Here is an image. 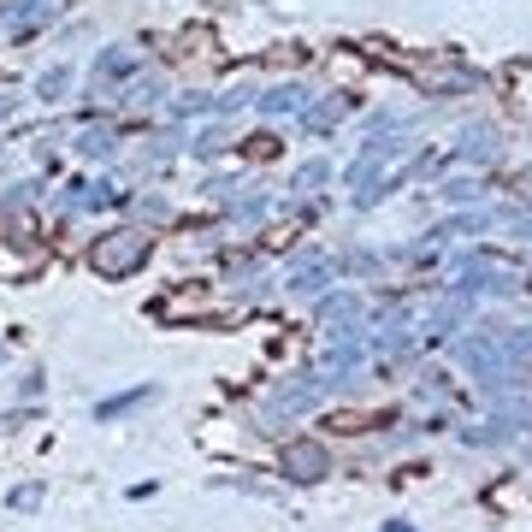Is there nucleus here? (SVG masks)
Returning a JSON list of instances; mask_svg holds the SVG:
<instances>
[{
	"label": "nucleus",
	"mask_w": 532,
	"mask_h": 532,
	"mask_svg": "<svg viewBox=\"0 0 532 532\" xmlns=\"http://www.w3.org/2000/svg\"><path fill=\"white\" fill-rule=\"evenodd\" d=\"M290 479H302V485L326 479V450H320V444H296V450H290Z\"/></svg>",
	"instance_id": "7ed1b4c3"
},
{
	"label": "nucleus",
	"mask_w": 532,
	"mask_h": 532,
	"mask_svg": "<svg viewBox=\"0 0 532 532\" xmlns=\"http://www.w3.org/2000/svg\"><path fill=\"white\" fill-rule=\"evenodd\" d=\"M154 397H160L154 385H136V391H119V397H101V402H95V420H101V426H113V420L136 414L142 402H154Z\"/></svg>",
	"instance_id": "f03ea898"
},
{
	"label": "nucleus",
	"mask_w": 532,
	"mask_h": 532,
	"mask_svg": "<svg viewBox=\"0 0 532 532\" xmlns=\"http://www.w3.org/2000/svg\"><path fill=\"white\" fill-rule=\"evenodd\" d=\"M77 148H83V154H113V136H107V131H89Z\"/></svg>",
	"instance_id": "1a4fd4ad"
},
{
	"label": "nucleus",
	"mask_w": 532,
	"mask_h": 532,
	"mask_svg": "<svg viewBox=\"0 0 532 532\" xmlns=\"http://www.w3.org/2000/svg\"><path fill=\"white\" fill-rule=\"evenodd\" d=\"M125 71H131V60H125V54H119V48H113V54H101V60H95V77H101V83H107V77H125Z\"/></svg>",
	"instance_id": "0eeeda50"
},
{
	"label": "nucleus",
	"mask_w": 532,
	"mask_h": 532,
	"mask_svg": "<svg viewBox=\"0 0 532 532\" xmlns=\"http://www.w3.org/2000/svg\"><path fill=\"white\" fill-rule=\"evenodd\" d=\"M148 255H154V237L125 225V231H107L89 261H95V272H107V278H131L136 266H148Z\"/></svg>",
	"instance_id": "f257e3e1"
},
{
	"label": "nucleus",
	"mask_w": 532,
	"mask_h": 532,
	"mask_svg": "<svg viewBox=\"0 0 532 532\" xmlns=\"http://www.w3.org/2000/svg\"><path fill=\"white\" fill-rule=\"evenodd\" d=\"M66 83H71V66H54L42 83H36V95H42V101H60V95H66Z\"/></svg>",
	"instance_id": "423d86ee"
},
{
	"label": "nucleus",
	"mask_w": 532,
	"mask_h": 532,
	"mask_svg": "<svg viewBox=\"0 0 532 532\" xmlns=\"http://www.w3.org/2000/svg\"><path fill=\"white\" fill-rule=\"evenodd\" d=\"M290 107H302V89H272L266 95V113H290Z\"/></svg>",
	"instance_id": "6e6552de"
},
{
	"label": "nucleus",
	"mask_w": 532,
	"mask_h": 532,
	"mask_svg": "<svg viewBox=\"0 0 532 532\" xmlns=\"http://www.w3.org/2000/svg\"><path fill=\"white\" fill-rule=\"evenodd\" d=\"M42 497H48V485H42V479H24V485H12V491H6V509L30 515V509H42Z\"/></svg>",
	"instance_id": "20e7f679"
},
{
	"label": "nucleus",
	"mask_w": 532,
	"mask_h": 532,
	"mask_svg": "<svg viewBox=\"0 0 532 532\" xmlns=\"http://www.w3.org/2000/svg\"><path fill=\"white\" fill-rule=\"evenodd\" d=\"M36 18H48V0H18V6L6 12V30H12V36H24Z\"/></svg>",
	"instance_id": "39448f33"
}]
</instances>
